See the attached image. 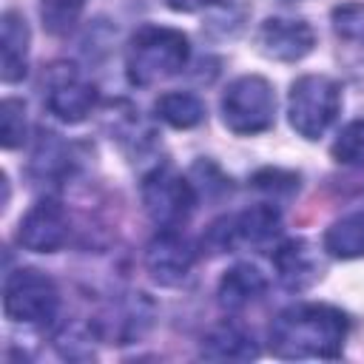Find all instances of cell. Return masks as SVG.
<instances>
[{
	"label": "cell",
	"mask_w": 364,
	"mask_h": 364,
	"mask_svg": "<svg viewBox=\"0 0 364 364\" xmlns=\"http://www.w3.org/2000/svg\"><path fill=\"white\" fill-rule=\"evenodd\" d=\"M156 117L168 122L171 128H196L205 119V105L196 94L191 91H171L162 94L156 102Z\"/></svg>",
	"instance_id": "obj_17"
},
{
	"label": "cell",
	"mask_w": 364,
	"mask_h": 364,
	"mask_svg": "<svg viewBox=\"0 0 364 364\" xmlns=\"http://www.w3.org/2000/svg\"><path fill=\"white\" fill-rule=\"evenodd\" d=\"M333 28L338 37L364 46V6L361 3H347L333 11Z\"/></svg>",
	"instance_id": "obj_22"
},
{
	"label": "cell",
	"mask_w": 364,
	"mask_h": 364,
	"mask_svg": "<svg viewBox=\"0 0 364 364\" xmlns=\"http://www.w3.org/2000/svg\"><path fill=\"white\" fill-rule=\"evenodd\" d=\"M57 307H60V293H57V284L46 273L34 267H20L6 276L3 310L11 321L48 324L57 316Z\"/></svg>",
	"instance_id": "obj_5"
},
{
	"label": "cell",
	"mask_w": 364,
	"mask_h": 364,
	"mask_svg": "<svg viewBox=\"0 0 364 364\" xmlns=\"http://www.w3.org/2000/svg\"><path fill=\"white\" fill-rule=\"evenodd\" d=\"M31 171L37 179H57L68 171V148L54 136V134H46L34 151V159H31Z\"/></svg>",
	"instance_id": "obj_18"
},
{
	"label": "cell",
	"mask_w": 364,
	"mask_h": 364,
	"mask_svg": "<svg viewBox=\"0 0 364 364\" xmlns=\"http://www.w3.org/2000/svg\"><path fill=\"white\" fill-rule=\"evenodd\" d=\"M341 111V88L324 74H304L290 85L287 119L304 139H318L330 131Z\"/></svg>",
	"instance_id": "obj_3"
},
{
	"label": "cell",
	"mask_w": 364,
	"mask_h": 364,
	"mask_svg": "<svg viewBox=\"0 0 364 364\" xmlns=\"http://www.w3.org/2000/svg\"><path fill=\"white\" fill-rule=\"evenodd\" d=\"M191 57L188 37L171 26H142L125 54V71L134 85H154L162 82L185 68Z\"/></svg>",
	"instance_id": "obj_2"
},
{
	"label": "cell",
	"mask_w": 364,
	"mask_h": 364,
	"mask_svg": "<svg viewBox=\"0 0 364 364\" xmlns=\"http://www.w3.org/2000/svg\"><path fill=\"white\" fill-rule=\"evenodd\" d=\"M68 239V216L57 199L37 202L23 219L17 230V242L31 253H54Z\"/></svg>",
	"instance_id": "obj_11"
},
{
	"label": "cell",
	"mask_w": 364,
	"mask_h": 364,
	"mask_svg": "<svg viewBox=\"0 0 364 364\" xmlns=\"http://www.w3.org/2000/svg\"><path fill=\"white\" fill-rule=\"evenodd\" d=\"M168 3V9H173V11H199V9H208V6H213V3H219V0H165Z\"/></svg>",
	"instance_id": "obj_23"
},
{
	"label": "cell",
	"mask_w": 364,
	"mask_h": 364,
	"mask_svg": "<svg viewBox=\"0 0 364 364\" xmlns=\"http://www.w3.org/2000/svg\"><path fill=\"white\" fill-rule=\"evenodd\" d=\"M193 262H196V250L176 228H159V233L145 247V267L151 279L162 287L182 284L191 276Z\"/></svg>",
	"instance_id": "obj_9"
},
{
	"label": "cell",
	"mask_w": 364,
	"mask_h": 364,
	"mask_svg": "<svg viewBox=\"0 0 364 364\" xmlns=\"http://www.w3.org/2000/svg\"><path fill=\"white\" fill-rule=\"evenodd\" d=\"M222 119L233 134L253 136L273 125L276 119V94L273 85L259 74L236 77L222 94Z\"/></svg>",
	"instance_id": "obj_4"
},
{
	"label": "cell",
	"mask_w": 364,
	"mask_h": 364,
	"mask_svg": "<svg viewBox=\"0 0 364 364\" xmlns=\"http://www.w3.org/2000/svg\"><path fill=\"white\" fill-rule=\"evenodd\" d=\"M282 228V213L276 205H253L242 213H233V216H225L219 222L210 225L208 236H205V245L213 250V253H225V250H233V247H259L264 242H270Z\"/></svg>",
	"instance_id": "obj_7"
},
{
	"label": "cell",
	"mask_w": 364,
	"mask_h": 364,
	"mask_svg": "<svg viewBox=\"0 0 364 364\" xmlns=\"http://www.w3.org/2000/svg\"><path fill=\"white\" fill-rule=\"evenodd\" d=\"M142 205L154 225L179 228L196 205V191L179 171L159 165L142 179Z\"/></svg>",
	"instance_id": "obj_6"
},
{
	"label": "cell",
	"mask_w": 364,
	"mask_h": 364,
	"mask_svg": "<svg viewBox=\"0 0 364 364\" xmlns=\"http://www.w3.org/2000/svg\"><path fill=\"white\" fill-rule=\"evenodd\" d=\"M347 330V316L330 304H293L273 318L267 338L279 358H338Z\"/></svg>",
	"instance_id": "obj_1"
},
{
	"label": "cell",
	"mask_w": 364,
	"mask_h": 364,
	"mask_svg": "<svg viewBox=\"0 0 364 364\" xmlns=\"http://www.w3.org/2000/svg\"><path fill=\"white\" fill-rule=\"evenodd\" d=\"M267 290V279L253 264H236L219 279V304L225 310H245L256 299H262Z\"/></svg>",
	"instance_id": "obj_15"
},
{
	"label": "cell",
	"mask_w": 364,
	"mask_h": 364,
	"mask_svg": "<svg viewBox=\"0 0 364 364\" xmlns=\"http://www.w3.org/2000/svg\"><path fill=\"white\" fill-rule=\"evenodd\" d=\"M26 139V105L14 97L0 102V142L3 148H17Z\"/></svg>",
	"instance_id": "obj_20"
},
{
	"label": "cell",
	"mask_w": 364,
	"mask_h": 364,
	"mask_svg": "<svg viewBox=\"0 0 364 364\" xmlns=\"http://www.w3.org/2000/svg\"><path fill=\"white\" fill-rule=\"evenodd\" d=\"M273 267L287 290H307L321 276V262L307 239H284L273 250Z\"/></svg>",
	"instance_id": "obj_12"
},
{
	"label": "cell",
	"mask_w": 364,
	"mask_h": 364,
	"mask_svg": "<svg viewBox=\"0 0 364 364\" xmlns=\"http://www.w3.org/2000/svg\"><path fill=\"white\" fill-rule=\"evenodd\" d=\"M88 0H40V17H43V26L51 31V34H68L82 9H85Z\"/></svg>",
	"instance_id": "obj_19"
},
{
	"label": "cell",
	"mask_w": 364,
	"mask_h": 364,
	"mask_svg": "<svg viewBox=\"0 0 364 364\" xmlns=\"http://www.w3.org/2000/svg\"><path fill=\"white\" fill-rule=\"evenodd\" d=\"M199 355L210 361H250L259 355V347L245 327L233 321H222L202 338Z\"/></svg>",
	"instance_id": "obj_14"
},
{
	"label": "cell",
	"mask_w": 364,
	"mask_h": 364,
	"mask_svg": "<svg viewBox=\"0 0 364 364\" xmlns=\"http://www.w3.org/2000/svg\"><path fill=\"white\" fill-rule=\"evenodd\" d=\"M256 46L270 60L296 63L313 51L316 34H313L310 23H304L299 17H267L256 31Z\"/></svg>",
	"instance_id": "obj_10"
},
{
	"label": "cell",
	"mask_w": 364,
	"mask_h": 364,
	"mask_svg": "<svg viewBox=\"0 0 364 364\" xmlns=\"http://www.w3.org/2000/svg\"><path fill=\"white\" fill-rule=\"evenodd\" d=\"M333 156L341 165H364V119H355L341 128L333 142Z\"/></svg>",
	"instance_id": "obj_21"
},
{
	"label": "cell",
	"mask_w": 364,
	"mask_h": 364,
	"mask_svg": "<svg viewBox=\"0 0 364 364\" xmlns=\"http://www.w3.org/2000/svg\"><path fill=\"white\" fill-rule=\"evenodd\" d=\"M97 105V88L74 65H54L46 77V108L68 125L82 122Z\"/></svg>",
	"instance_id": "obj_8"
},
{
	"label": "cell",
	"mask_w": 364,
	"mask_h": 364,
	"mask_svg": "<svg viewBox=\"0 0 364 364\" xmlns=\"http://www.w3.org/2000/svg\"><path fill=\"white\" fill-rule=\"evenodd\" d=\"M28 26L17 11H3L0 20V77L20 82L28 71Z\"/></svg>",
	"instance_id": "obj_13"
},
{
	"label": "cell",
	"mask_w": 364,
	"mask_h": 364,
	"mask_svg": "<svg viewBox=\"0 0 364 364\" xmlns=\"http://www.w3.org/2000/svg\"><path fill=\"white\" fill-rule=\"evenodd\" d=\"M324 250L336 259L364 256V213H350L336 219L324 233Z\"/></svg>",
	"instance_id": "obj_16"
}]
</instances>
